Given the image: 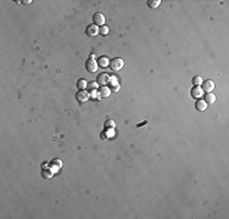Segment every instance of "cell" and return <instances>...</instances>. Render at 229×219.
<instances>
[{"mask_svg":"<svg viewBox=\"0 0 229 219\" xmlns=\"http://www.w3.org/2000/svg\"><path fill=\"white\" fill-rule=\"evenodd\" d=\"M206 107H207V104H206L204 100H196V102H195V108H196L198 111L202 112V111L206 110Z\"/></svg>","mask_w":229,"mask_h":219,"instance_id":"7c38bea8","label":"cell"},{"mask_svg":"<svg viewBox=\"0 0 229 219\" xmlns=\"http://www.w3.org/2000/svg\"><path fill=\"white\" fill-rule=\"evenodd\" d=\"M213 88H214V83L212 80H210V79L208 80H204L201 83V89L205 93H211L213 90Z\"/></svg>","mask_w":229,"mask_h":219,"instance_id":"5b68a950","label":"cell"},{"mask_svg":"<svg viewBox=\"0 0 229 219\" xmlns=\"http://www.w3.org/2000/svg\"><path fill=\"white\" fill-rule=\"evenodd\" d=\"M110 68L112 69V71H119V69H122V67H123V60L122 59H119V57H116V59H112L111 61H110Z\"/></svg>","mask_w":229,"mask_h":219,"instance_id":"7a4b0ae2","label":"cell"},{"mask_svg":"<svg viewBox=\"0 0 229 219\" xmlns=\"http://www.w3.org/2000/svg\"><path fill=\"white\" fill-rule=\"evenodd\" d=\"M160 0H149L148 2V6L150 8V9H156L159 5H160Z\"/></svg>","mask_w":229,"mask_h":219,"instance_id":"9a60e30c","label":"cell"},{"mask_svg":"<svg viewBox=\"0 0 229 219\" xmlns=\"http://www.w3.org/2000/svg\"><path fill=\"white\" fill-rule=\"evenodd\" d=\"M89 96H90V94L88 92H85V90H79V92L76 93V100L78 102H85V101H88Z\"/></svg>","mask_w":229,"mask_h":219,"instance_id":"277c9868","label":"cell"},{"mask_svg":"<svg viewBox=\"0 0 229 219\" xmlns=\"http://www.w3.org/2000/svg\"><path fill=\"white\" fill-rule=\"evenodd\" d=\"M109 130H110V129H105L103 133L100 134V137H101L103 140H107V139H109V137H110V131H109Z\"/></svg>","mask_w":229,"mask_h":219,"instance_id":"ac0fdd59","label":"cell"},{"mask_svg":"<svg viewBox=\"0 0 229 219\" xmlns=\"http://www.w3.org/2000/svg\"><path fill=\"white\" fill-rule=\"evenodd\" d=\"M85 69L90 73H94L97 69H98V62L93 59V57H89L87 61H85Z\"/></svg>","mask_w":229,"mask_h":219,"instance_id":"6da1fadb","label":"cell"},{"mask_svg":"<svg viewBox=\"0 0 229 219\" xmlns=\"http://www.w3.org/2000/svg\"><path fill=\"white\" fill-rule=\"evenodd\" d=\"M97 82H91V83H89L88 85H87V88L89 89V92H91V90H95L97 89Z\"/></svg>","mask_w":229,"mask_h":219,"instance_id":"ffe728a7","label":"cell"},{"mask_svg":"<svg viewBox=\"0 0 229 219\" xmlns=\"http://www.w3.org/2000/svg\"><path fill=\"white\" fill-rule=\"evenodd\" d=\"M99 33H100L101 35H104V37H105V35L109 33V28H107L106 26H101V27H100V29H99Z\"/></svg>","mask_w":229,"mask_h":219,"instance_id":"d6986e66","label":"cell"},{"mask_svg":"<svg viewBox=\"0 0 229 219\" xmlns=\"http://www.w3.org/2000/svg\"><path fill=\"white\" fill-rule=\"evenodd\" d=\"M87 85H88V83H87V80L85 79H79L78 82H77V88H78V89L79 90H84L85 89V88H87Z\"/></svg>","mask_w":229,"mask_h":219,"instance_id":"5bb4252c","label":"cell"},{"mask_svg":"<svg viewBox=\"0 0 229 219\" xmlns=\"http://www.w3.org/2000/svg\"><path fill=\"white\" fill-rule=\"evenodd\" d=\"M201 83H202V78H201V77L196 76V77L193 78V84H194V86H199Z\"/></svg>","mask_w":229,"mask_h":219,"instance_id":"2e32d148","label":"cell"},{"mask_svg":"<svg viewBox=\"0 0 229 219\" xmlns=\"http://www.w3.org/2000/svg\"><path fill=\"white\" fill-rule=\"evenodd\" d=\"M115 122L112 121V119H107L106 122H105V129H111V128H115Z\"/></svg>","mask_w":229,"mask_h":219,"instance_id":"e0dca14e","label":"cell"},{"mask_svg":"<svg viewBox=\"0 0 229 219\" xmlns=\"http://www.w3.org/2000/svg\"><path fill=\"white\" fill-rule=\"evenodd\" d=\"M93 22L95 26H104V22H105V17L103 14L100 12H97L94 16H93Z\"/></svg>","mask_w":229,"mask_h":219,"instance_id":"ba28073f","label":"cell"},{"mask_svg":"<svg viewBox=\"0 0 229 219\" xmlns=\"http://www.w3.org/2000/svg\"><path fill=\"white\" fill-rule=\"evenodd\" d=\"M85 33H87V35H89V37H95V35L99 33V28H98V26H95L94 23H93V24H89V26H87V28H85Z\"/></svg>","mask_w":229,"mask_h":219,"instance_id":"8992f818","label":"cell"},{"mask_svg":"<svg viewBox=\"0 0 229 219\" xmlns=\"http://www.w3.org/2000/svg\"><path fill=\"white\" fill-rule=\"evenodd\" d=\"M97 62H98V66H100V67H103V68H105L106 66L110 65V60H109L106 56H100Z\"/></svg>","mask_w":229,"mask_h":219,"instance_id":"8fae6325","label":"cell"},{"mask_svg":"<svg viewBox=\"0 0 229 219\" xmlns=\"http://www.w3.org/2000/svg\"><path fill=\"white\" fill-rule=\"evenodd\" d=\"M97 93H98V98L99 99H104V98H107L111 93V90L109 89L107 86H101L100 89H97Z\"/></svg>","mask_w":229,"mask_h":219,"instance_id":"52a82bcc","label":"cell"},{"mask_svg":"<svg viewBox=\"0 0 229 219\" xmlns=\"http://www.w3.org/2000/svg\"><path fill=\"white\" fill-rule=\"evenodd\" d=\"M109 89H110V90H113V92H118V90H119V84H118V82H117L116 78H112V79L110 80V83H109Z\"/></svg>","mask_w":229,"mask_h":219,"instance_id":"30bf717a","label":"cell"},{"mask_svg":"<svg viewBox=\"0 0 229 219\" xmlns=\"http://www.w3.org/2000/svg\"><path fill=\"white\" fill-rule=\"evenodd\" d=\"M204 101L206 104H213L216 101V96L212 94V93H206L205 96H204Z\"/></svg>","mask_w":229,"mask_h":219,"instance_id":"4fadbf2b","label":"cell"},{"mask_svg":"<svg viewBox=\"0 0 229 219\" xmlns=\"http://www.w3.org/2000/svg\"><path fill=\"white\" fill-rule=\"evenodd\" d=\"M110 80H111V77L107 74V73H100L98 77H97V83L98 84H100V85H103V86H105V85H107L109 83H110Z\"/></svg>","mask_w":229,"mask_h":219,"instance_id":"3957f363","label":"cell"},{"mask_svg":"<svg viewBox=\"0 0 229 219\" xmlns=\"http://www.w3.org/2000/svg\"><path fill=\"white\" fill-rule=\"evenodd\" d=\"M202 89L200 86H193V89H191V92H190V94H191V96L194 98V99H200L201 96H202Z\"/></svg>","mask_w":229,"mask_h":219,"instance_id":"9c48e42d","label":"cell"}]
</instances>
